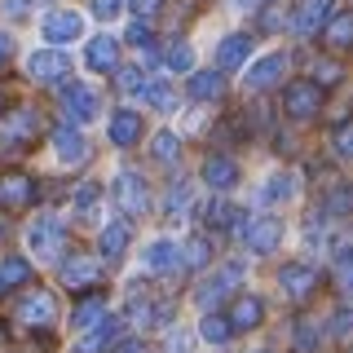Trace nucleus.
Listing matches in <instances>:
<instances>
[{
	"label": "nucleus",
	"instance_id": "2eb2a0df",
	"mask_svg": "<svg viewBox=\"0 0 353 353\" xmlns=\"http://www.w3.org/2000/svg\"><path fill=\"white\" fill-rule=\"evenodd\" d=\"M141 128H146V124H141L137 110L119 106L115 115H110V128H106V132H110V141H115L119 150H128V146H137V141H141Z\"/></svg>",
	"mask_w": 353,
	"mask_h": 353
},
{
	"label": "nucleus",
	"instance_id": "393cba45",
	"mask_svg": "<svg viewBox=\"0 0 353 353\" xmlns=\"http://www.w3.org/2000/svg\"><path fill=\"white\" fill-rule=\"evenodd\" d=\"M323 40L331 44V49H353V9L331 14V22L323 27Z\"/></svg>",
	"mask_w": 353,
	"mask_h": 353
},
{
	"label": "nucleus",
	"instance_id": "e433bc0d",
	"mask_svg": "<svg viewBox=\"0 0 353 353\" xmlns=\"http://www.w3.org/2000/svg\"><path fill=\"white\" fill-rule=\"evenodd\" d=\"M141 97H146L154 110H172V88L168 84H141Z\"/></svg>",
	"mask_w": 353,
	"mask_h": 353
},
{
	"label": "nucleus",
	"instance_id": "3c124183",
	"mask_svg": "<svg viewBox=\"0 0 353 353\" xmlns=\"http://www.w3.org/2000/svg\"><path fill=\"white\" fill-rule=\"evenodd\" d=\"M172 353H190V336H185V331H176V336H172Z\"/></svg>",
	"mask_w": 353,
	"mask_h": 353
},
{
	"label": "nucleus",
	"instance_id": "aec40b11",
	"mask_svg": "<svg viewBox=\"0 0 353 353\" xmlns=\"http://www.w3.org/2000/svg\"><path fill=\"white\" fill-rule=\"evenodd\" d=\"M115 58H119V40L115 36H93L84 49V62L93 71H115Z\"/></svg>",
	"mask_w": 353,
	"mask_h": 353
},
{
	"label": "nucleus",
	"instance_id": "2f4dec72",
	"mask_svg": "<svg viewBox=\"0 0 353 353\" xmlns=\"http://www.w3.org/2000/svg\"><path fill=\"white\" fill-rule=\"evenodd\" d=\"M128 318H132L137 327H159L163 318H168V309H163V305H154V301H141V296H137V301L128 305Z\"/></svg>",
	"mask_w": 353,
	"mask_h": 353
},
{
	"label": "nucleus",
	"instance_id": "6ab92c4d",
	"mask_svg": "<svg viewBox=\"0 0 353 353\" xmlns=\"http://www.w3.org/2000/svg\"><path fill=\"white\" fill-rule=\"evenodd\" d=\"M185 93H190L194 102H221V93H225V75H221V71H194L190 84H185Z\"/></svg>",
	"mask_w": 353,
	"mask_h": 353
},
{
	"label": "nucleus",
	"instance_id": "4be33fe9",
	"mask_svg": "<svg viewBox=\"0 0 353 353\" xmlns=\"http://www.w3.org/2000/svg\"><path fill=\"white\" fill-rule=\"evenodd\" d=\"M128 239H132L128 221H110V225L102 230V239H97V248H102L106 261H119V256H124V248H128Z\"/></svg>",
	"mask_w": 353,
	"mask_h": 353
},
{
	"label": "nucleus",
	"instance_id": "ea45409f",
	"mask_svg": "<svg viewBox=\"0 0 353 353\" xmlns=\"http://www.w3.org/2000/svg\"><path fill=\"white\" fill-rule=\"evenodd\" d=\"M331 146H336V154H340V159H353V119H345V124L336 128Z\"/></svg>",
	"mask_w": 353,
	"mask_h": 353
},
{
	"label": "nucleus",
	"instance_id": "58836bf2",
	"mask_svg": "<svg viewBox=\"0 0 353 353\" xmlns=\"http://www.w3.org/2000/svg\"><path fill=\"white\" fill-rule=\"evenodd\" d=\"M75 212H80V216H93L97 212V185L93 181H84L80 190H75Z\"/></svg>",
	"mask_w": 353,
	"mask_h": 353
},
{
	"label": "nucleus",
	"instance_id": "a878e982",
	"mask_svg": "<svg viewBox=\"0 0 353 353\" xmlns=\"http://www.w3.org/2000/svg\"><path fill=\"white\" fill-rule=\"evenodd\" d=\"M119 331H124V327H119V318H115V323H110V318H106V323H97L93 331H88V336H84V353H102V349H115L119 345Z\"/></svg>",
	"mask_w": 353,
	"mask_h": 353
},
{
	"label": "nucleus",
	"instance_id": "423d86ee",
	"mask_svg": "<svg viewBox=\"0 0 353 353\" xmlns=\"http://www.w3.org/2000/svg\"><path fill=\"white\" fill-rule=\"evenodd\" d=\"M27 71H31L36 84H62L66 75H71V58H66L62 49H36L31 62H27Z\"/></svg>",
	"mask_w": 353,
	"mask_h": 353
},
{
	"label": "nucleus",
	"instance_id": "f03ea898",
	"mask_svg": "<svg viewBox=\"0 0 353 353\" xmlns=\"http://www.w3.org/2000/svg\"><path fill=\"white\" fill-rule=\"evenodd\" d=\"M283 110L292 119H314L318 110H323V88H318L314 80H296V84H287V93H283Z\"/></svg>",
	"mask_w": 353,
	"mask_h": 353
},
{
	"label": "nucleus",
	"instance_id": "7c9ffc66",
	"mask_svg": "<svg viewBox=\"0 0 353 353\" xmlns=\"http://www.w3.org/2000/svg\"><path fill=\"white\" fill-rule=\"evenodd\" d=\"M199 336H203L208 345H230L234 327H230V318H225V314H208L203 323H199Z\"/></svg>",
	"mask_w": 353,
	"mask_h": 353
},
{
	"label": "nucleus",
	"instance_id": "09e8293b",
	"mask_svg": "<svg viewBox=\"0 0 353 353\" xmlns=\"http://www.w3.org/2000/svg\"><path fill=\"white\" fill-rule=\"evenodd\" d=\"M296 345H301V349H314L318 345V336H314V327H309V323H301V331H296Z\"/></svg>",
	"mask_w": 353,
	"mask_h": 353
},
{
	"label": "nucleus",
	"instance_id": "c9c22d12",
	"mask_svg": "<svg viewBox=\"0 0 353 353\" xmlns=\"http://www.w3.org/2000/svg\"><path fill=\"white\" fill-rule=\"evenodd\" d=\"M168 66H172V71H190V66H194V49L185 40H172L168 44Z\"/></svg>",
	"mask_w": 353,
	"mask_h": 353
},
{
	"label": "nucleus",
	"instance_id": "7ed1b4c3",
	"mask_svg": "<svg viewBox=\"0 0 353 353\" xmlns=\"http://www.w3.org/2000/svg\"><path fill=\"white\" fill-rule=\"evenodd\" d=\"M18 323H22V327H53V323H58V301H53L44 287L27 292V296L18 301Z\"/></svg>",
	"mask_w": 353,
	"mask_h": 353
},
{
	"label": "nucleus",
	"instance_id": "bb28decb",
	"mask_svg": "<svg viewBox=\"0 0 353 353\" xmlns=\"http://www.w3.org/2000/svg\"><path fill=\"white\" fill-rule=\"evenodd\" d=\"M212 261V243H208L203 234H194V239H185V248L176 252V265H185V270H203V265Z\"/></svg>",
	"mask_w": 353,
	"mask_h": 353
},
{
	"label": "nucleus",
	"instance_id": "a211bd4d",
	"mask_svg": "<svg viewBox=\"0 0 353 353\" xmlns=\"http://www.w3.org/2000/svg\"><path fill=\"white\" fill-rule=\"evenodd\" d=\"M248 53H252V36H243V31L225 36V40L216 44V71H234V66H243Z\"/></svg>",
	"mask_w": 353,
	"mask_h": 353
},
{
	"label": "nucleus",
	"instance_id": "8fccbe9b",
	"mask_svg": "<svg viewBox=\"0 0 353 353\" xmlns=\"http://www.w3.org/2000/svg\"><path fill=\"white\" fill-rule=\"evenodd\" d=\"M115 353H146V345H141V340H119Z\"/></svg>",
	"mask_w": 353,
	"mask_h": 353
},
{
	"label": "nucleus",
	"instance_id": "a19ab883",
	"mask_svg": "<svg viewBox=\"0 0 353 353\" xmlns=\"http://www.w3.org/2000/svg\"><path fill=\"white\" fill-rule=\"evenodd\" d=\"M340 75H345V71H340V62H318V66H314V84H318V88H323V84H327V88L340 84Z\"/></svg>",
	"mask_w": 353,
	"mask_h": 353
},
{
	"label": "nucleus",
	"instance_id": "cd10ccee",
	"mask_svg": "<svg viewBox=\"0 0 353 353\" xmlns=\"http://www.w3.org/2000/svg\"><path fill=\"white\" fill-rule=\"evenodd\" d=\"M31 283V265L22 256H5L0 261V292H18V287Z\"/></svg>",
	"mask_w": 353,
	"mask_h": 353
},
{
	"label": "nucleus",
	"instance_id": "20e7f679",
	"mask_svg": "<svg viewBox=\"0 0 353 353\" xmlns=\"http://www.w3.org/2000/svg\"><path fill=\"white\" fill-rule=\"evenodd\" d=\"M115 203H119V212H124V216H146V208H150L146 181H141L137 172H119L115 176Z\"/></svg>",
	"mask_w": 353,
	"mask_h": 353
},
{
	"label": "nucleus",
	"instance_id": "f8f14e48",
	"mask_svg": "<svg viewBox=\"0 0 353 353\" xmlns=\"http://www.w3.org/2000/svg\"><path fill=\"white\" fill-rule=\"evenodd\" d=\"M97 106H102V102H97V93H93L88 84H62V110H66L71 119L88 124V119L97 115Z\"/></svg>",
	"mask_w": 353,
	"mask_h": 353
},
{
	"label": "nucleus",
	"instance_id": "6e6d98bb",
	"mask_svg": "<svg viewBox=\"0 0 353 353\" xmlns=\"http://www.w3.org/2000/svg\"><path fill=\"white\" fill-rule=\"evenodd\" d=\"M261 353H270V349H261Z\"/></svg>",
	"mask_w": 353,
	"mask_h": 353
},
{
	"label": "nucleus",
	"instance_id": "c03bdc74",
	"mask_svg": "<svg viewBox=\"0 0 353 353\" xmlns=\"http://www.w3.org/2000/svg\"><path fill=\"white\" fill-rule=\"evenodd\" d=\"M128 40H132V44H141V49H146V44L154 40V36H150V22H146V18H137V22H132V27H128Z\"/></svg>",
	"mask_w": 353,
	"mask_h": 353
},
{
	"label": "nucleus",
	"instance_id": "dca6fc26",
	"mask_svg": "<svg viewBox=\"0 0 353 353\" xmlns=\"http://www.w3.org/2000/svg\"><path fill=\"white\" fill-rule=\"evenodd\" d=\"M203 181L212 185V190H234L239 185V163L230 159V154H208L203 159Z\"/></svg>",
	"mask_w": 353,
	"mask_h": 353
},
{
	"label": "nucleus",
	"instance_id": "c756f323",
	"mask_svg": "<svg viewBox=\"0 0 353 353\" xmlns=\"http://www.w3.org/2000/svg\"><path fill=\"white\" fill-rule=\"evenodd\" d=\"M190 203H194V190H190V181H172L168 199H163V216H168V221H181Z\"/></svg>",
	"mask_w": 353,
	"mask_h": 353
},
{
	"label": "nucleus",
	"instance_id": "ddd939ff",
	"mask_svg": "<svg viewBox=\"0 0 353 353\" xmlns=\"http://www.w3.org/2000/svg\"><path fill=\"white\" fill-rule=\"evenodd\" d=\"M27 243H31V252H40V256H58V252H62V243H66V230H62L53 216H40L36 225H31Z\"/></svg>",
	"mask_w": 353,
	"mask_h": 353
},
{
	"label": "nucleus",
	"instance_id": "f3484780",
	"mask_svg": "<svg viewBox=\"0 0 353 353\" xmlns=\"http://www.w3.org/2000/svg\"><path fill=\"white\" fill-rule=\"evenodd\" d=\"M261 314H265V305H261L252 292L234 296V301H230V309H225V318H230V327H234V331H252V327L261 323Z\"/></svg>",
	"mask_w": 353,
	"mask_h": 353
},
{
	"label": "nucleus",
	"instance_id": "4468645a",
	"mask_svg": "<svg viewBox=\"0 0 353 353\" xmlns=\"http://www.w3.org/2000/svg\"><path fill=\"white\" fill-rule=\"evenodd\" d=\"M287 75V53H265V58L248 71V88L252 93H265V88H274Z\"/></svg>",
	"mask_w": 353,
	"mask_h": 353
},
{
	"label": "nucleus",
	"instance_id": "6e6552de",
	"mask_svg": "<svg viewBox=\"0 0 353 353\" xmlns=\"http://www.w3.org/2000/svg\"><path fill=\"white\" fill-rule=\"evenodd\" d=\"M102 283V265L93 256H66L62 261V287H71V292H88V287Z\"/></svg>",
	"mask_w": 353,
	"mask_h": 353
},
{
	"label": "nucleus",
	"instance_id": "39448f33",
	"mask_svg": "<svg viewBox=\"0 0 353 353\" xmlns=\"http://www.w3.org/2000/svg\"><path fill=\"white\" fill-rule=\"evenodd\" d=\"M40 36L49 44H71L84 36V14H75V9H53V14H44L40 22Z\"/></svg>",
	"mask_w": 353,
	"mask_h": 353
},
{
	"label": "nucleus",
	"instance_id": "79ce46f5",
	"mask_svg": "<svg viewBox=\"0 0 353 353\" xmlns=\"http://www.w3.org/2000/svg\"><path fill=\"white\" fill-rule=\"evenodd\" d=\"M353 208V190H336L331 199H323V212L327 216H340V212H349Z\"/></svg>",
	"mask_w": 353,
	"mask_h": 353
},
{
	"label": "nucleus",
	"instance_id": "603ef678",
	"mask_svg": "<svg viewBox=\"0 0 353 353\" xmlns=\"http://www.w3.org/2000/svg\"><path fill=\"white\" fill-rule=\"evenodd\" d=\"M154 5H159V0H132V9H137L141 18H146V14H154Z\"/></svg>",
	"mask_w": 353,
	"mask_h": 353
},
{
	"label": "nucleus",
	"instance_id": "5701e85b",
	"mask_svg": "<svg viewBox=\"0 0 353 353\" xmlns=\"http://www.w3.org/2000/svg\"><path fill=\"white\" fill-rule=\"evenodd\" d=\"M53 146H58V159L62 163L88 159V141H84V132H75V128H58V132H53Z\"/></svg>",
	"mask_w": 353,
	"mask_h": 353
},
{
	"label": "nucleus",
	"instance_id": "a18cd8bd",
	"mask_svg": "<svg viewBox=\"0 0 353 353\" xmlns=\"http://www.w3.org/2000/svg\"><path fill=\"white\" fill-rule=\"evenodd\" d=\"M119 84H124L128 93H141V71L137 66H124V71H119Z\"/></svg>",
	"mask_w": 353,
	"mask_h": 353
},
{
	"label": "nucleus",
	"instance_id": "f257e3e1",
	"mask_svg": "<svg viewBox=\"0 0 353 353\" xmlns=\"http://www.w3.org/2000/svg\"><path fill=\"white\" fill-rule=\"evenodd\" d=\"M40 132V119L31 106H14L0 110V150H27Z\"/></svg>",
	"mask_w": 353,
	"mask_h": 353
},
{
	"label": "nucleus",
	"instance_id": "37998d69",
	"mask_svg": "<svg viewBox=\"0 0 353 353\" xmlns=\"http://www.w3.org/2000/svg\"><path fill=\"white\" fill-rule=\"evenodd\" d=\"M331 331H336V336H349V331H353V305H340L336 309V323H331Z\"/></svg>",
	"mask_w": 353,
	"mask_h": 353
},
{
	"label": "nucleus",
	"instance_id": "473e14b6",
	"mask_svg": "<svg viewBox=\"0 0 353 353\" xmlns=\"http://www.w3.org/2000/svg\"><path fill=\"white\" fill-rule=\"evenodd\" d=\"M141 261H146V270H172V265H176V248L168 239H154Z\"/></svg>",
	"mask_w": 353,
	"mask_h": 353
},
{
	"label": "nucleus",
	"instance_id": "5fc2aeb1",
	"mask_svg": "<svg viewBox=\"0 0 353 353\" xmlns=\"http://www.w3.org/2000/svg\"><path fill=\"white\" fill-rule=\"evenodd\" d=\"M31 5H49V0H31Z\"/></svg>",
	"mask_w": 353,
	"mask_h": 353
},
{
	"label": "nucleus",
	"instance_id": "f704fd0d",
	"mask_svg": "<svg viewBox=\"0 0 353 353\" xmlns=\"http://www.w3.org/2000/svg\"><path fill=\"white\" fill-rule=\"evenodd\" d=\"M150 154L159 163H176V154H181V146H176V137L172 132H154V141H150Z\"/></svg>",
	"mask_w": 353,
	"mask_h": 353
},
{
	"label": "nucleus",
	"instance_id": "864d4df0",
	"mask_svg": "<svg viewBox=\"0 0 353 353\" xmlns=\"http://www.w3.org/2000/svg\"><path fill=\"white\" fill-rule=\"evenodd\" d=\"M9 53H14V40H9V36H0V62H5Z\"/></svg>",
	"mask_w": 353,
	"mask_h": 353
},
{
	"label": "nucleus",
	"instance_id": "4c0bfd02",
	"mask_svg": "<svg viewBox=\"0 0 353 353\" xmlns=\"http://www.w3.org/2000/svg\"><path fill=\"white\" fill-rule=\"evenodd\" d=\"M336 283L345 287V292H353V252L349 248L336 252Z\"/></svg>",
	"mask_w": 353,
	"mask_h": 353
},
{
	"label": "nucleus",
	"instance_id": "de8ad7c7",
	"mask_svg": "<svg viewBox=\"0 0 353 353\" xmlns=\"http://www.w3.org/2000/svg\"><path fill=\"white\" fill-rule=\"evenodd\" d=\"M279 27H283V14H279V9L270 5V9L261 14V31H279Z\"/></svg>",
	"mask_w": 353,
	"mask_h": 353
},
{
	"label": "nucleus",
	"instance_id": "49530a36",
	"mask_svg": "<svg viewBox=\"0 0 353 353\" xmlns=\"http://www.w3.org/2000/svg\"><path fill=\"white\" fill-rule=\"evenodd\" d=\"M119 9H124V0H93V14L97 18H115Z\"/></svg>",
	"mask_w": 353,
	"mask_h": 353
},
{
	"label": "nucleus",
	"instance_id": "1a4fd4ad",
	"mask_svg": "<svg viewBox=\"0 0 353 353\" xmlns=\"http://www.w3.org/2000/svg\"><path fill=\"white\" fill-rule=\"evenodd\" d=\"M279 287H283L287 301H309V296H314V287H318V270L296 261V265H287V270L279 274Z\"/></svg>",
	"mask_w": 353,
	"mask_h": 353
},
{
	"label": "nucleus",
	"instance_id": "412c9836",
	"mask_svg": "<svg viewBox=\"0 0 353 353\" xmlns=\"http://www.w3.org/2000/svg\"><path fill=\"white\" fill-rule=\"evenodd\" d=\"M71 323H75V331H93L97 323H106V296H102V292H88L84 301L75 305Z\"/></svg>",
	"mask_w": 353,
	"mask_h": 353
},
{
	"label": "nucleus",
	"instance_id": "72a5a7b5",
	"mask_svg": "<svg viewBox=\"0 0 353 353\" xmlns=\"http://www.w3.org/2000/svg\"><path fill=\"white\" fill-rule=\"evenodd\" d=\"M208 225H212V230H234V225H239V208H234V203H221V199H216V203L208 208Z\"/></svg>",
	"mask_w": 353,
	"mask_h": 353
},
{
	"label": "nucleus",
	"instance_id": "0eeeda50",
	"mask_svg": "<svg viewBox=\"0 0 353 353\" xmlns=\"http://www.w3.org/2000/svg\"><path fill=\"white\" fill-rule=\"evenodd\" d=\"M36 203V181L22 172H5L0 176V212H22Z\"/></svg>",
	"mask_w": 353,
	"mask_h": 353
},
{
	"label": "nucleus",
	"instance_id": "c85d7f7f",
	"mask_svg": "<svg viewBox=\"0 0 353 353\" xmlns=\"http://www.w3.org/2000/svg\"><path fill=\"white\" fill-rule=\"evenodd\" d=\"M296 190H301V181H296L292 172H274L270 181L261 185V203H283V199H292Z\"/></svg>",
	"mask_w": 353,
	"mask_h": 353
},
{
	"label": "nucleus",
	"instance_id": "9b49d317",
	"mask_svg": "<svg viewBox=\"0 0 353 353\" xmlns=\"http://www.w3.org/2000/svg\"><path fill=\"white\" fill-rule=\"evenodd\" d=\"M331 22V0H301L292 14V31L296 36H318Z\"/></svg>",
	"mask_w": 353,
	"mask_h": 353
},
{
	"label": "nucleus",
	"instance_id": "9d476101",
	"mask_svg": "<svg viewBox=\"0 0 353 353\" xmlns=\"http://www.w3.org/2000/svg\"><path fill=\"white\" fill-rule=\"evenodd\" d=\"M279 243H283V221H279V216H256V221H248V248L256 252V256L279 252Z\"/></svg>",
	"mask_w": 353,
	"mask_h": 353
},
{
	"label": "nucleus",
	"instance_id": "b1692460",
	"mask_svg": "<svg viewBox=\"0 0 353 353\" xmlns=\"http://www.w3.org/2000/svg\"><path fill=\"white\" fill-rule=\"evenodd\" d=\"M239 279H243V265H225L221 274H212V279L199 287V305H212L216 296H225V292H230V287H234Z\"/></svg>",
	"mask_w": 353,
	"mask_h": 353
}]
</instances>
